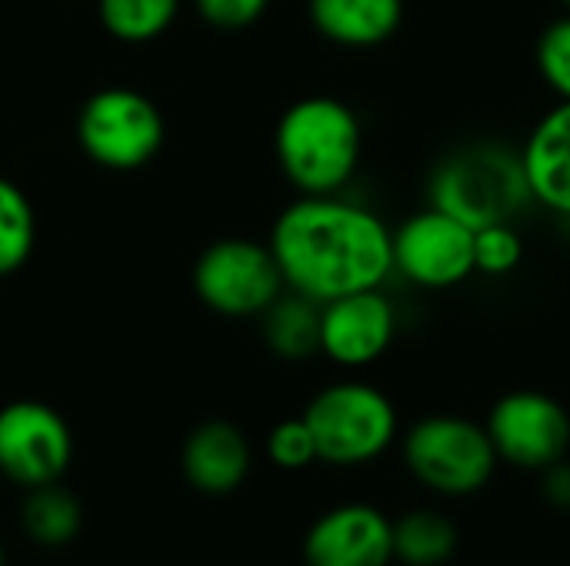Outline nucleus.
<instances>
[{
	"mask_svg": "<svg viewBox=\"0 0 570 566\" xmlns=\"http://www.w3.org/2000/svg\"><path fill=\"white\" fill-rule=\"evenodd\" d=\"M287 290L327 304L394 280L391 224L347 193H297L267 237Z\"/></svg>",
	"mask_w": 570,
	"mask_h": 566,
	"instance_id": "obj_1",
	"label": "nucleus"
},
{
	"mask_svg": "<svg viewBox=\"0 0 570 566\" xmlns=\"http://www.w3.org/2000/svg\"><path fill=\"white\" fill-rule=\"evenodd\" d=\"M274 157L297 193H347L364 160V120L334 93L301 97L274 127Z\"/></svg>",
	"mask_w": 570,
	"mask_h": 566,
	"instance_id": "obj_2",
	"label": "nucleus"
},
{
	"mask_svg": "<svg viewBox=\"0 0 570 566\" xmlns=\"http://www.w3.org/2000/svg\"><path fill=\"white\" fill-rule=\"evenodd\" d=\"M424 203L458 217L471 230L488 224H521L534 203L518 143L474 137L444 150L428 170Z\"/></svg>",
	"mask_w": 570,
	"mask_h": 566,
	"instance_id": "obj_3",
	"label": "nucleus"
},
{
	"mask_svg": "<svg viewBox=\"0 0 570 566\" xmlns=\"http://www.w3.org/2000/svg\"><path fill=\"white\" fill-rule=\"evenodd\" d=\"M317 460L331 467H364L384 457L401 437L394 400L367 380H334L321 387L304 414Z\"/></svg>",
	"mask_w": 570,
	"mask_h": 566,
	"instance_id": "obj_4",
	"label": "nucleus"
},
{
	"mask_svg": "<svg viewBox=\"0 0 570 566\" xmlns=\"http://www.w3.org/2000/svg\"><path fill=\"white\" fill-rule=\"evenodd\" d=\"M407 474L441 497H471L498 474V454L484 424L461 414H428L401 437Z\"/></svg>",
	"mask_w": 570,
	"mask_h": 566,
	"instance_id": "obj_5",
	"label": "nucleus"
},
{
	"mask_svg": "<svg viewBox=\"0 0 570 566\" xmlns=\"http://www.w3.org/2000/svg\"><path fill=\"white\" fill-rule=\"evenodd\" d=\"M164 140L160 107L134 87H100L77 110V143L104 170H140L164 150Z\"/></svg>",
	"mask_w": 570,
	"mask_h": 566,
	"instance_id": "obj_6",
	"label": "nucleus"
},
{
	"mask_svg": "<svg viewBox=\"0 0 570 566\" xmlns=\"http://www.w3.org/2000/svg\"><path fill=\"white\" fill-rule=\"evenodd\" d=\"M287 290L271 244L254 237H220L194 264L197 300L230 320H257Z\"/></svg>",
	"mask_w": 570,
	"mask_h": 566,
	"instance_id": "obj_7",
	"label": "nucleus"
},
{
	"mask_svg": "<svg viewBox=\"0 0 570 566\" xmlns=\"http://www.w3.org/2000/svg\"><path fill=\"white\" fill-rule=\"evenodd\" d=\"M394 277L421 294H448L474 280V230L424 203L391 227Z\"/></svg>",
	"mask_w": 570,
	"mask_h": 566,
	"instance_id": "obj_8",
	"label": "nucleus"
},
{
	"mask_svg": "<svg viewBox=\"0 0 570 566\" xmlns=\"http://www.w3.org/2000/svg\"><path fill=\"white\" fill-rule=\"evenodd\" d=\"M484 430L498 460L518 470L541 474L570 454L568 407L544 390L524 387L501 394L484 417Z\"/></svg>",
	"mask_w": 570,
	"mask_h": 566,
	"instance_id": "obj_9",
	"label": "nucleus"
},
{
	"mask_svg": "<svg viewBox=\"0 0 570 566\" xmlns=\"http://www.w3.org/2000/svg\"><path fill=\"white\" fill-rule=\"evenodd\" d=\"M73 464L70 424L43 400L0 407V477L30 490L63 480Z\"/></svg>",
	"mask_w": 570,
	"mask_h": 566,
	"instance_id": "obj_10",
	"label": "nucleus"
},
{
	"mask_svg": "<svg viewBox=\"0 0 570 566\" xmlns=\"http://www.w3.org/2000/svg\"><path fill=\"white\" fill-rule=\"evenodd\" d=\"M401 334V307L387 287L357 290L321 304V357L344 370H364L391 354Z\"/></svg>",
	"mask_w": 570,
	"mask_h": 566,
	"instance_id": "obj_11",
	"label": "nucleus"
},
{
	"mask_svg": "<svg viewBox=\"0 0 570 566\" xmlns=\"http://www.w3.org/2000/svg\"><path fill=\"white\" fill-rule=\"evenodd\" d=\"M304 566H391V517L371 504H341L321 514L304 534Z\"/></svg>",
	"mask_w": 570,
	"mask_h": 566,
	"instance_id": "obj_12",
	"label": "nucleus"
},
{
	"mask_svg": "<svg viewBox=\"0 0 570 566\" xmlns=\"http://www.w3.org/2000/svg\"><path fill=\"white\" fill-rule=\"evenodd\" d=\"M534 210L570 227V100H554L518 143Z\"/></svg>",
	"mask_w": 570,
	"mask_h": 566,
	"instance_id": "obj_13",
	"label": "nucleus"
},
{
	"mask_svg": "<svg viewBox=\"0 0 570 566\" xmlns=\"http://www.w3.org/2000/svg\"><path fill=\"white\" fill-rule=\"evenodd\" d=\"M254 467L247 434L230 420L197 424L180 447V474L204 497H227L244 487Z\"/></svg>",
	"mask_w": 570,
	"mask_h": 566,
	"instance_id": "obj_14",
	"label": "nucleus"
},
{
	"mask_svg": "<svg viewBox=\"0 0 570 566\" xmlns=\"http://www.w3.org/2000/svg\"><path fill=\"white\" fill-rule=\"evenodd\" d=\"M407 17V0H307L314 33L344 50H377L391 43Z\"/></svg>",
	"mask_w": 570,
	"mask_h": 566,
	"instance_id": "obj_15",
	"label": "nucleus"
},
{
	"mask_svg": "<svg viewBox=\"0 0 570 566\" xmlns=\"http://www.w3.org/2000/svg\"><path fill=\"white\" fill-rule=\"evenodd\" d=\"M257 320L261 337L274 357L301 364L321 354V304L284 290Z\"/></svg>",
	"mask_w": 570,
	"mask_h": 566,
	"instance_id": "obj_16",
	"label": "nucleus"
},
{
	"mask_svg": "<svg viewBox=\"0 0 570 566\" xmlns=\"http://www.w3.org/2000/svg\"><path fill=\"white\" fill-rule=\"evenodd\" d=\"M20 527L43 550L70 547L83 530V504L60 480L30 487L20 504Z\"/></svg>",
	"mask_w": 570,
	"mask_h": 566,
	"instance_id": "obj_17",
	"label": "nucleus"
},
{
	"mask_svg": "<svg viewBox=\"0 0 570 566\" xmlns=\"http://www.w3.org/2000/svg\"><path fill=\"white\" fill-rule=\"evenodd\" d=\"M394 560L404 566H441L458 554V527L441 510H407L391 520Z\"/></svg>",
	"mask_w": 570,
	"mask_h": 566,
	"instance_id": "obj_18",
	"label": "nucleus"
},
{
	"mask_svg": "<svg viewBox=\"0 0 570 566\" xmlns=\"http://www.w3.org/2000/svg\"><path fill=\"white\" fill-rule=\"evenodd\" d=\"M184 0H97L100 27L120 43H150L164 37Z\"/></svg>",
	"mask_w": 570,
	"mask_h": 566,
	"instance_id": "obj_19",
	"label": "nucleus"
},
{
	"mask_svg": "<svg viewBox=\"0 0 570 566\" xmlns=\"http://www.w3.org/2000/svg\"><path fill=\"white\" fill-rule=\"evenodd\" d=\"M37 247V214L13 180L0 177V277L27 267Z\"/></svg>",
	"mask_w": 570,
	"mask_h": 566,
	"instance_id": "obj_20",
	"label": "nucleus"
},
{
	"mask_svg": "<svg viewBox=\"0 0 570 566\" xmlns=\"http://www.w3.org/2000/svg\"><path fill=\"white\" fill-rule=\"evenodd\" d=\"M528 244L521 224H488L474 230V274L484 280H508L521 270Z\"/></svg>",
	"mask_w": 570,
	"mask_h": 566,
	"instance_id": "obj_21",
	"label": "nucleus"
},
{
	"mask_svg": "<svg viewBox=\"0 0 570 566\" xmlns=\"http://www.w3.org/2000/svg\"><path fill=\"white\" fill-rule=\"evenodd\" d=\"M534 70L554 100H570V13L548 20L534 40Z\"/></svg>",
	"mask_w": 570,
	"mask_h": 566,
	"instance_id": "obj_22",
	"label": "nucleus"
},
{
	"mask_svg": "<svg viewBox=\"0 0 570 566\" xmlns=\"http://www.w3.org/2000/svg\"><path fill=\"white\" fill-rule=\"evenodd\" d=\"M267 457L274 467L281 470H307L311 464H317V444H314V434L307 427L304 417H287L281 424L271 427L267 434Z\"/></svg>",
	"mask_w": 570,
	"mask_h": 566,
	"instance_id": "obj_23",
	"label": "nucleus"
},
{
	"mask_svg": "<svg viewBox=\"0 0 570 566\" xmlns=\"http://www.w3.org/2000/svg\"><path fill=\"white\" fill-rule=\"evenodd\" d=\"M271 0H194L197 17L224 33H237L254 27L267 13Z\"/></svg>",
	"mask_w": 570,
	"mask_h": 566,
	"instance_id": "obj_24",
	"label": "nucleus"
},
{
	"mask_svg": "<svg viewBox=\"0 0 570 566\" xmlns=\"http://www.w3.org/2000/svg\"><path fill=\"white\" fill-rule=\"evenodd\" d=\"M541 497L554 510H570V460H558L541 470Z\"/></svg>",
	"mask_w": 570,
	"mask_h": 566,
	"instance_id": "obj_25",
	"label": "nucleus"
},
{
	"mask_svg": "<svg viewBox=\"0 0 570 566\" xmlns=\"http://www.w3.org/2000/svg\"><path fill=\"white\" fill-rule=\"evenodd\" d=\"M0 566H7V547H3V540H0Z\"/></svg>",
	"mask_w": 570,
	"mask_h": 566,
	"instance_id": "obj_26",
	"label": "nucleus"
},
{
	"mask_svg": "<svg viewBox=\"0 0 570 566\" xmlns=\"http://www.w3.org/2000/svg\"><path fill=\"white\" fill-rule=\"evenodd\" d=\"M558 3H561V10H568L570 13V0H558Z\"/></svg>",
	"mask_w": 570,
	"mask_h": 566,
	"instance_id": "obj_27",
	"label": "nucleus"
}]
</instances>
